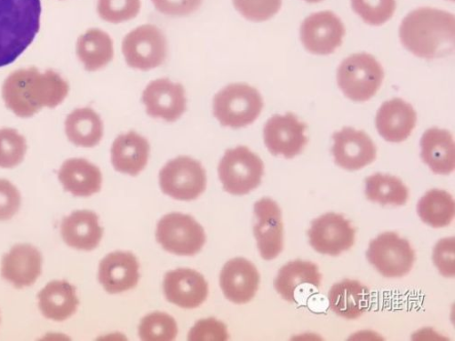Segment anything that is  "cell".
<instances>
[{
  "mask_svg": "<svg viewBox=\"0 0 455 341\" xmlns=\"http://www.w3.org/2000/svg\"><path fill=\"white\" fill-rule=\"evenodd\" d=\"M68 83L54 70L42 73L36 67L12 72L3 86L6 107L16 116L28 119L43 108H54L68 97Z\"/></svg>",
  "mask_w": 455,
  "mask_h": 341,
  "instance_id": "6da1fadb",
  "label": "cell"
},
{
  "mask_svg": "<svg viewBox=\"0 0 455 341\" xmlns=\"http://www.w3.org/2000/svg\"><path fill=\"white\" fill-rule=\"evenodd\" d=\"M455 19L449 12L421 8L409 13L400 27V39L413 55L433 59L454 48Z\"/></svg>",
  "mask_w": 455,
  "mask_h": 341,
  "instance_id": "7a4b0ae2",
  "label": "cell"
},
{
  "mask_svg": "<svg viewBox=\"0 0 455 341\" xmlns=\"http://www.w3.org/2000/svg\"><path fill=\"white\" fill-rule=\"evenodd\" d=\"M41 0H0V67L15 62L41 28Z\"/></svg>",
  "mask_w": 455,
  "mask_h": 341,
  "instance_id": "3957f363",
  "label": "cell"
},
{
  "mask_svg": "<svg viewBox=\"0 0 455 341\" xmlns=\"http://www.w3.org/2000/svg\"><path fill=\"white\" fill-rule=\"evenodd\" d=\"M263 101L259 92L248 84L235 83L223 88L213 99V114L223 127L241 129L259 116Z\"/></svg>",
  "mask_w": 455,
  "mask_h": 341,
  "instance_id": "277c9868",
  "label": "cell"
},
{
  "mask_svg": "<svg viewBox=\"0 0 455 341\" xmlns=\"http://www.w3.org/2000/svg\"><path fill=\"white\" fill-rule=\"evenodd\" d=\"M384 79L382 65L367 53L348 57L337 71L339 88L347 98L357 102L371 99L380 89Z\"/></svg>",
  "mask_w": 455,
  "mask_h": 341,
  "instance_id": "5b68a950",
  "label": "cell"
},
{
  "mask_svg": "<svg viewBox=\"0 0 455 341\" xmlns=\"http://www.w3.org/2000/svg\"><path fill=\"white\" fill-rule=\"evenodd\" d=\"M219 177L228 194L243 196L261 182L264 165L260 158L245 146L226 150L219 167Z\"/></svg>",
  "mask_w": 455,
  "mask_h": 341,
  "instance_id": "8992f818",
  "label": "cell"
},
{
  "mask_svg": "<svg viewBox=\"0 0 455 341\" xmlns=\"http://www.w3.org/2000/svg\"><path fill=\"white\" fill-rule=\"evenodd\" d=\"M207 177L201 163L186 156L169 162L160 172L166 195L183 202L195 201L205 191Z\"/></svg>",
  "mask_w": 455,
  "mask_h": 341,
  "instance_id": "52a82bcc",
  "label": "cell"
},
{
  "mask_svg": "<svg viewBox=\"0 0 455 341\" xmlns=\"http://www.w3.org/2000/svg\"><path fill=\"white\" fill-rule=\"evenodd\" d=\"M157 242L168 252L180 256H194L206 242L204 227L189 215L171 213L158 223Z\"/></svg>",
  "mask_w": 455,
  "mask_h": 341,
  "instance_id": "ba28073f",
  "label": "cell"
},
{
  "mask_svg": "<svg viewBox=\"0 0 455 341\" xmlns=\"http://www.w3.org/2000/svg\"><path fill=\"white\" fill-rule=\"evenodd\" d=\"M167 40L156 26L147 24L130 32L123 42L127 64L147 71L160 67L167 58Z\"/></svg>",
  "mask_w": 455,
  "mask_h": 341,
  "instance_id": "9c48e42d",
  "label": "cell"
},
{
  "mask_svg": "<svg viewBox=\"0 0 455 341\" xmlns=\"http://www.w3.org/2000/svg\"><path fill=\"white\" fill-rule=\"evenodd\" d=\"M368 261L387 278L408 274L415 261V252L405 239L386 233L371 241L366 252Z\"/></svg>",
  "mask_w": 455,
  "mask_h": 341,
  "instance_id": "30bf717a",
  "label": "cell"
},
{
  "mask_svg": "<svg viewBox=\"0 0 455 341\" xmlns=\"http://www.w3.org/2000/svg\"><path fill=\"white\" fill-rule=\"evenodd\" d=\"M346 28L331 12L312 14L300 26V40L305 48L313 54H332L343 44Z\"/></svg>",
  "mask_w": 455,
  "mask_h": 341,
  "instance_id": "8fae6325",
  "label": "cell"
},
{
  "mask_svg": "<svg viewBox=\"0 0 455 341\" xmlns=\"http://www.w3.org/2000/svg\"><path fill=\"white\" fill-rule=\"evenodd\" d=\"M355 233L351 222L343 215L327 213L312 223L308 236L317 252L338 256L354 246Z\"/></svg>",
  "mask_w": 455,
  "mask_h": 341,
  "instance_id": "7c38bea8",
  "label": "cell"
},
{
  "mask_svg": "<svg viewBox=\"0 0 455 341\" xmlns=\"http://www.w3.org/2000/svg\"><path fill=\"white\" fill-rule=\"evenodd\" d=\"M307 126L300 123L292 113L275 115L263 130L264 143L275 156L292 159L299 155L308 142Z\"/></svg>",
  "mask_w": 455,
  "mask_h": 341,
  "instance_id": "4fadbf2b",
  "label": "cell"
},
{
  "mask_svg": "<svg viewBox=\"0 0 455 341\" xmlns=\"http://www.w3.org/2000/svg\"><path fill=\"white\" fill-rule=\"evenodd\" d=\"M322 285L317 265L311 261L294 260L283 266L275 281L277 292L287 301L300 305Z\"/></svg>",
  "mask_w": 455,
  "mask_h": 341,
  "instance_id": "5bb4252c",
  "label": "cell"
},
{
  "mask_svg": "<svg viewBox=\"0 0 455 341\" xmlns=\"http://www.w3.org/2000/svg\"><path fill=\"white\" fill-rule=\"evenodd\" d=\"M142 102L149 117L167 123L178 121L187 109L183 86L169 79L151 82L143 91Z\"/></svg>",
  "mask_w": 455,
  "mask_h": 341,
  "instance_id": "9a60e30c",
  "label": "cell"
},
{
  "mask_svg": "<svg viewBox=\"0 0 455 341\" xmlns=\"http://www.w3.org/2000/svg\"><path fill=\"white\" fill-rule=\"evenodd\" d=\"M258 222L253 227L260 256L265 260L277 258L283 250V222L278 204L264 198L254 205Z\"/></svg>",
  "mask_w": 455,
  "mask_h": 341,
  "instance_id": "2e32d148",
  "label": "cell"
},
{
  "mask_svg": "<svg viewBox=\"0 0 455 341\" xmlns=\"http://www.w3.org/2000/svg\"><path fill=\"white\" fill-rule=\"evenodd\" d=\"M331 153L338 166L359 170L373 163L377 150L371 139L362 131L344 128L333 134Z\"/></svg>",
  "mask_w": 455,
  "mask_h": 341,
  "instance_id": "e0dca14e",
  "label": "cell"
},
{
  "mask_svg": "<svg viewBox=\"0 0 455 341\" xmlns=\"http://www.w3.org/2000/svg\"><path fill=\"white\" fill-rule=\"evenodd\" d=\"M164 290L172 305L183 309H196L206 300L209 287L201 274L189 269H178L165 275Z\"/></svg>",
  "mask_w": 455,
  "mask_h": 341,
  "instance_id": "ac0fdd59",
  "label": "cell"
},
{
  "mask_svg": "<svg viewBox=\"0 0 455 341\" xmlns=\"http://www.w3.org/2000/svg\"><path fill=\"white\" fill-rule=\"evenodd\" d=\"M259 274L254 265L243 258L228 261L220 273V285L226 298L235 305H245L255 296Z\"/></svg>",
  "mask_w": 455,
  "mask_h": 341,
  "instance_id": "d6986e66",
  "label": "cell"
},
{
  "mask_svg": "<svg viewBox=\"0 0 455 341\" xmlns=\"http://www.w3.org/2000/svg\"><path fill=\"white\" fill-rule=\"evenodd\" d=\"M139 269L138 259L132 253L112 252L100 263L99 281L107 292L122 293L137 286Z\"/></svg>",
  "mask_w": 455,
  "mask_h": 341,
  "instance_id": "ffe728a7",
  "label": "cell"
},
{
  "mask_svg": "<svg viewBox=\"0 0 455 341\" xmlns=\"http://www.w3.org/2000/svg\"><path fill=\"white\" fill-rule=\"evenodd\" d=\"M43 255L29 244H18L5 254L2 262V276L16 289L33 285L43 272Z\"/></svg>",
  "mask_w": 455,
  "mask_h": 341,
  "instance_id": "44dd1931",
  "label": "cell"
},
{
  "mask_svg": "<svg viewBox=\"0 0 455 341\" xmlns=\"http://www.w3.org/2000/svg\"><path fill=\"white\" fill-rule=\"evenodd\" d=\"M416 121L412 106L401 99H394L385 102L378 110L376 128L387 141L400 143L411 135Z\"/></svg>",
  "mask_w": 455,
  "mask_h": 341,
  "instance_id": "7402d4cb",
  "label": "cell"
},
{
  "mask_svg": "<svg viewBox=\"0 0 455 341\" xmlns=\"http://www.w3.org/2000/svg\"><path fill=\"white\" fill-rule=\"evenodd\" d=\"M60 231L68 246L86 251L96 249L103 235L98 215L90 210H77L64 218Z\"/></svg>",
  "mask_w": 455,
  "mask_h": 341,
  "instance_id": "603a6c76",
  "label": "cell"
},
{
  "mask_svg": "<svg viewBox=\"0 0 455 341\" xmlns=\"http://www.w3.org/2000/svg\"><path fill=\"white\" fill-rule=\"evenodd\" d=\"M148 141L135 131L122 134L111 147V163L117 171L137 176L148 164Z\"/></svg>",
  "mask_w": 455,
  "mask_h": 341,
  "instance_id": "cb8c5ba5",
  "label": "cell"
},
{
  "mask_svg": "<svg viewBox=\"0 0 455 341\" xmlns=\"http://www.w3.org/2000/svg\"><path fill=\"white\" fill-rule=\"evenodd\" d=\"M328 298L331 311L347 320L358 319L370 309V290L357 281L345 280L334 284Z\"/></svg>",
  "mask_w": 455,
  "mask_h": 341,
  "instance_id": "d4e9b609",
  "label": "cell"
},
{
  "mask_svg": "<svg viewBox=\"0 0 455 341\" xmlns=\"http://www.w3.org/2000/svg\"><path fill=\"white\" fill-rule=\"evenodd\" d=\"M59 179L66 192L76 197H90L100 192L102 174L85 159H70L62 164Z\"/></svg>",
  "mask_w": 455,
  "mask_h": 341,
  "instance_id": "484cf974",
  "label": "cell"
},
{
  "mask_svg": "<svg viewBox=\"0 0 455 341\" xmlns=\"http://www.w3.org/2000/svg\"><path fill=\"white\" fill-rule=\"evenodd\" d=\"M421 157L435 174L448 175L455 168V149L452 135L446 130L432 128L421 139Z\"/></svg>",
  "mask_w": 455,
  "mask_h": 341,
  "instance_id": "4316f807",
  "label": "cell"
},
{
  "mask_svg": "<svg viewBox=\"0 0 455 341\" xmlns=\"http://www.w3.org/2000/svg\"><path fill=\"white\" fill-rule=\"evenodd\" d=\"M39 307L49 320L64 321L70 318L80 305L76 288L66 281L50 282L39 295Z\"/></svg>",
  "mask_w": 455,
  "mask_h": 341,
  "instance_id": "83f0119b",
  "label": "cell"
},
{
  "mask_svg": "<svg viewBox=\"0 0 455 341\" xmlns=\"http://www.w3.org/2000/svg\"><path fill=\"white\" fill-rule=\"evenodd\" d=\"M68 140L76 146L93 147L103 137V123L99 114L91 107L73 110L65 122Z\"/></svg>",
  "mask_w": 455,
  "mask_h": 341,
  "instance_id": "f1b7e54d",
  "label": "cell"
},
{
  "mask_svg": "<svg viewBox=\"0 0 455 341\" xmlns=\"http://www.w3.org/2000/svg\"><path fill=\"white\" fill-rule=\"evenodd\" d=\"M76 52L86 70L96 71L113 59V42L105 31L91 28L79 37Z\"/></svg>",
  "mask_w": 455,
  "mask_h": 341,
  "instance_id": "f546056e",
  "label": "cell"
},
{
  "mask_svg": "<svg viewBox=\"0 0 455 341\" xmlns=\"http://www.w3.org/2000/svg\"><path fill=\"white\" fill-rule=\"evenodd\" d=\"M365 184V195L372 202L401 206L408 201V188L396 177L376 173L368 177Z\"/></svg>",
  "mask_w": 455,
  "mask_h": 341,
  "instance_id": "4dcf8cb0",
  "label": "cell"
},
{
  "mask_svg": "<svg viewBox=\"0 0 455 341\" xmlns=\"http://www.w3.org/2000/svg\"><path fill=\"white\" fill-rule=\"evenodd\" d=\"M417 212L429 226L443 227L450 225L454 218V201L448 193L440 189H432L417 205Z\"/></svg>",
  "mask_w": 455,
  "mask_h": 341,
  "instance_id": "1f68e13d",
  "label": "cell"
},
{
  "mask_svg": "<svg viewBox=\"0 0 455 341\" xmlns=\"http://www.w3.org/2000/svg\"><path fill=\"white\" fill-rule=\"evenodd\" d=\"M178 334L175 320L164 313H154L141 320L139 335L145 341H172Z\"/></svg>",
  "mask_w": 455,
  "mask_h": 341,
  "instance_id": "d6a6232c",
  "label": "cell"
},
{
  "mask_svg": "<svg viewBox=\"0 0 455 341\" xmlns=\"http://www.w3.org/2000/svg\"><path fill=\"white\" fill-rule=\"evenodd\" d=\"M27 149L26 139L16 130L0 129V168L12 169L20 165Z\"/></svg>",
  "mask_w": 455,
  "mask_h": 341,
  "instance_id": "836d02e7",
  "label": "cell"
},
{
  "mask_svg": "<svg viewBox=\"0 0 455 341\" xmlns=\"http://www.w3.org/2000/svg\"><path fill=\"white\" fill-rule=\"evenodd\" d=\"M354 12L371 26L387 23L395 14V0H351Z\"/></svg>",
  "mask_w": 455,
  "mask_h": 341,
  "instance_id": "e575fe53",
  "label": "cell"
},
{
  "mask_svg": "<svg viewBox=\"0 0 455 341\" xmlns=\"http://www.w3.org/2000/svg\"><path fill=\"white\" fill-rule=\"evenodd\" d=\"M140 7V0H98L97 10L103 20L118 24L136 18Z\"/></svg>",
  "mask_w": 455,
  "mask_h": 341,
  "instance_id": "d590c367",
  "label": "cell"
},
{
  "mask_svg": "<svg viewBox=\"0 0 455 341\" xmlns=\"http://www.w3.org/2000/svg\"><path fill=\"white\" fill-rule=\"evenodd\" d=\"M235 9L248 20L267 21L281 10L283 0H233Z\"/></svg>",
  "mask_w": 455,
  "mask_h": 341,
  "instance_id": "8d00e7d4",
  "label": "cell"
},
{
  "mask_svg": "<svg viewBox=\"0 0 455 341\" xmlns=\"http://www.w3.org/2000/svg\"><path fill=\"white\" fill-rule=\"evenodd\" d=\"M188 340L191 341H225L229 339L227 327L214 318L201 320L189 331Z\"/></svg>",
  "mask_w": 455,
  "mask_h": 341,
  "instance_id": "74e56055",
  "label": "cell"
},
{
  "mask_svg": "<svg viewBox=\"0 0 455 341\" xmlns=\"http://www.w3.org/2000/svg\"><path fill=\"white\" fill-rule=\"evenodd\" d=\"M21 205L19 189L9 180L0 178V221L9 220Z\"/></svg>",
  "mask_w": 455,
  "mask_h": 341,
  "instance_id": "f35d334b",
  "label": "cell"
},
{
  "mask_svg": "<svg viewBox=\"0 0 455 341\" xmlns=\"http://www.w3.org/2000/svg\"><path fill=\"white\" fill-rule=\"evenodd\" d=\"M156 10L167 16L184 17L200 9L203 0H151Z\"/></svg>",
  "mask_w": 455,
  "mask_h": 341,
  "instance_id": "ab89813d",
  "label": "cell"
},
{
  "mask_svg": "<svg viewBox=\"0 0 455 341\" xmlns=\"http://www.w3.org/2000/svg\"><path fill=\"white\" fill-rule=\"evenodd\" d=\"M434 261L443 276H454V238L438 242L434 250Z\"/></svg>",
  "mask_w": 455,
  "mask_h": 341,
  "instance_id": "60d3db41",
  "label": "cell"
},
{
  "mask_svg": "<svg viewBox=\"0 0 455 341\" xmlns=\"http://www.w3.org/2000/svg\"><path fill=\"white\" fill-rule=\"evenodd\" d=\"M305 2H307L308 4H319V3L323 2V0H305Z\"/></svg>",
  "mask_w": 455,
  "mask_h": 341,
  "instance_id": "b9f144b4",
  "label": "cell"
},
{
  "mask_svg": "<svg viewBox=\"0 0 455 341\" xmlns=\"http://www.w3.org/2000/svg\"><path fill=\"white\" fill-rule=\"evenodd\" d=\"M451 2H454V0H451Z\"/></svg>",
  "mask_w": 455,
  "mask_h": 341,
  "instance_id": "7bdbcfd3",
  "label": "cell"
}]
</instances>
